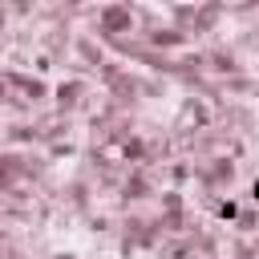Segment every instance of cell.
Here are the masks:
<instances>
[{
  "instance_id": "obj_2",
  "label": "cell",
  "mask_w": 259,
  "mask_h": 259,
  "mask_svg": "<svg viewBox=\"0 0 259 259\" xmlns=\"http://www.w3.org/2000/svg\"><path fill=\"white\" fill-rule=\"evenodd\" d=\"M57 259H73V255H57Z\"/></svg>"
},
{
  "instance_id": "obj_1",
  "label": "cell",
  "mask_w": 259,
  "mask_h": 259,
  "mask_svg": "<svg viewBox=\"0 0 259 259\" xmlns=\"http://www.w3.org/2000/svg\"><path fill=\"white\" fill-rule=\"evenodd\" d=\"M251 194H255V198H259V178H255V186H251Z\"/></svg>"
}]
</instances>
